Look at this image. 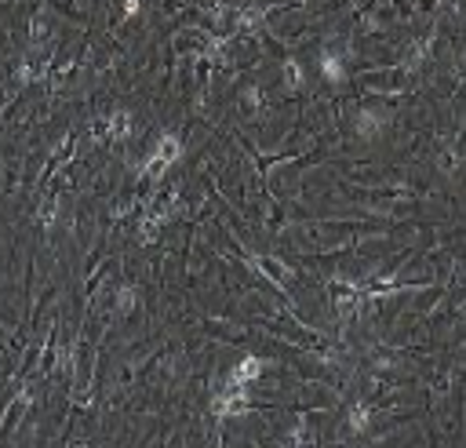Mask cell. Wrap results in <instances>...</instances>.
I'll use <instances>...</instances> for the list:
<instances>
[{
  "instance_id": "1",
  "label": "cell",
  "mask_w": 466,
  "mask_h": 448,
  "mask_svg": "<svg viewBox=\"0 0 466 448\" xmlns=\"http://www.w3.org/2000/svg\"><path fill=\"white\" fill-rule=\"evenodd\" d=\"M259 372V361H252V357H248L244 364H241V372H237V379H248V376H255Z\"/></svg>"
},
{
  "instance_id": "2",
  "label": "cell",
  "mask_w": 466,
  "mask_h": 448,
  "mask_svg": "<svg viewBox=\"0 0 466 448\" xmlns=\"http://www.w3.org/2000/svg\"><path fill=\"white\" fill-rule=\"evenodd\" d=\"M324 73H328L332 81H339V77H343V69H339V62H332V58H328V62H324Z\"/></svg>"
},
{
  "instance_id": "3",
  "label": "cell",
  "mask_w": 466,
  "mask_h": 448,
  "mask_svg": "<svg viewBox=\"0 0 466 448\" xmlns=\"http://www.w3.org/2000/svg\"><path fill=\"white\" fill-rule=\"evenodd\" d=\"M288 84H299V66H288Z\"/></svg>"
}]
</instances>
